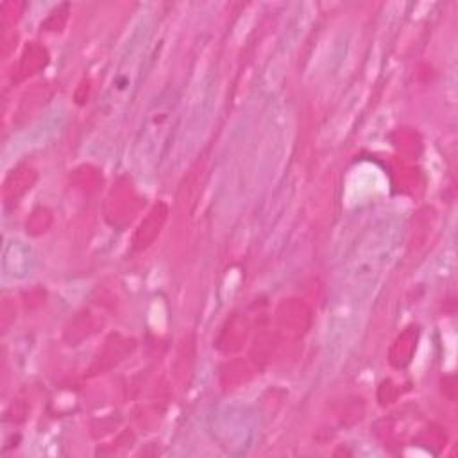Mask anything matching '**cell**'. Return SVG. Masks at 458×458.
<instances>
[{
  "label": "cell",
  "mask_w": 458,
  "mask_h": 458,
  "mask_svg": "<svg viewBox=\"0 0 458 458\" xmlns=\"http://www.w3.org/2000/svg\"><path fill=\"white\" fill-rule=\"evenodd\" d=\"M32 250L23 242H9L4 252V270L5 276H11L13 279H21L32 270Z\"/></svg>",
  "instance_id": "3957f363"
},
{
  "label": "cell",
  "mask_w": 458,
  "mask_h": 458,
  "mask_svg": "<svg viewBox=\"0 0 458 458\" xmlns=\"http://www.w3.org/2000/svg\"><path fill=\"white\" fill-rule=\"evenodd\" d=\"M148 36H150L148 18H141L132 27V32L120 54V61L114 68L113 79L107 86L104 100L111 109L123 106L131 98L132 89L136 88V84L140 81V70L145 61Z\"/></svg>",
  "instance_id": "7a4b0ae2"
},
{
  "label": "cell",
  "mask_w": 458,
  "mask_h": 458,
  "mask_svg": "<svg viewBox=\"0 0 458 458\" xmlns=\"http://www.w3.org/2000/svg\"><path fill=\"white\" fill-rule=\"evenodd\" d=\"M404 222L399 215L370 220L344 256L326 320V349L345 354L358 336L376 290L401 247Z\"/></svg>",
  "instance_id": "6da1fadb"
}]
</instances>
